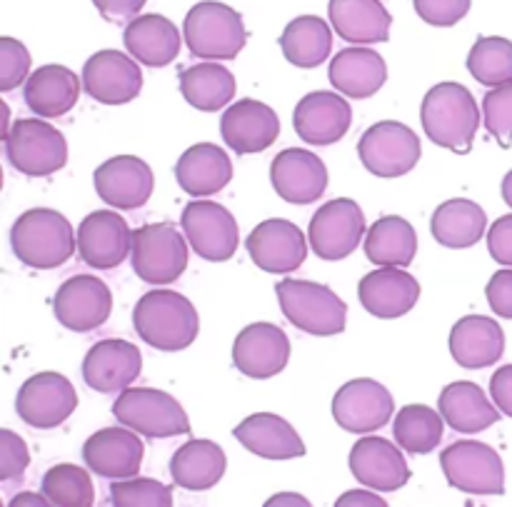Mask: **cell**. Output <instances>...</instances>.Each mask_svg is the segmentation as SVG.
<instances>
[{"label": "cell", "instance_id": "43", "mask_svg": "<svg viewBox=\"0 0 512 507\" xmlns=\"http://www.w3.org/2000/svg\"><path fill=\"white\" fill-rule=\"evenodd\" d=\"M468 70L478 83L488 88L512 83V40L500 35L478 38V43L470 48Z\"/></svg>", "mask_w": 512, "mask_h": 507}, {"label": "cell", "instance_id": "1", "mask_svg": "<svg viewBox=\"0 0 512 507\" xmlns=\"http://www.w3.org/2000/svg\"><path fill=\"white\" fill-rule=\"evenodd\" d=\"M135 333L150 348L178 353L190 348L200 333L195 305L175 290H150L133 310Z\"/></svg>", "mask_w": 512, "mask_h": 507}, {"label": "cell", "instance_id": "18", "mask_svg": "<svg viewBox=\"0 0 512 507\" xmlns=\"http://www.w3.org/2000/svg\"><path fill=\"white\" fill-rule=\"evenodd\" d=\"M133 250V230L125 218L113 210H95L80 220L78 255L95 270H113Z\"/></svg>", "mask_w": 512, "mask_h": 507}, {"label": "cell", "instance_id": "13", "mask_svg": "<svg viewBox=\"0 0 512 507\" xmlns=\"http://www.w3.org/2000/svg\"><path fill=\"white\" fill-rule=\"evenodd\" d=\"M365 238V215L360 205L350 198L330 200L320 205L310 220L308 240L320 260H345L358 250Z\"/></svg>", "mask_w": 512, "mask_h": 507}, {"label": "cell", "instance_id": "2", "mask_svg": "<svg viewBox=\"0 0 512 507\" xmlns=\"http://www.w3.org/2000/svg\"><path fill=\"white\" fill-rule=\"evenodd\" d=\"M420 120L435 145L453 153H470L480 128V108L465 85L440 83L425 93Z\"/></svg>", "mask_w": 512, "mask_h": 507}, {"label": "cell", "instance_id": "49", "mask_svg": "<svg viewBox=\"0 0 512 507\" xmlns=\"http://www.w3.org/2000/svg\"><path fill=\"white\" fill-rule=\"evenodd\" d=\"M485 295H488V303L495 315L512 320V268L498 270V273L490 278Z\"/></svg>", "mask_w": 512, "mask_h": 507}, {"label": "cell", "instance_id": "12", "mask_svg": "<svg viewBox=\"0 0 512 507\" xmlns=\"http://www.w3.org/2000/svg\"><path fill=\"white\" fill-rule=\"evenodd\" d=\"M78 408V393L65 375L38 373L18 390L15 410L20 420L35 430H53L63 425Z\"/></svg>", "mask_w": 512, "mask_h": 507}, {"label": "cell", "instance_id": "32", "mask_svg": "<svg viewBox=\"0 0 512 507\" xmlns=\"http://www.w3.org/2000/svg\"><path fill=\"white\" fill-rule=\"evenodd\" d=\"M440 415L445 418V423L455 430V433L463 435H475L483 433V430L493 428L500 420V408L493 405L485 395V390L478 383H468V380H460V383H450L440 390L438 398Z\"/></svg>", "mask_w": 512, "mask_h": 507}, {"label": "cell", "instance_id": "10", "mask_svg": "<svg viewBox=\"0 0 512 507\" xmlns=\"http://www.w3.org/2000/svg\"><path fill=\"white\" fill-rule=\"evenodd\" d=\"M360 163L378 178H400L418 165L423 148L413 128L398 120H380L370 125L358 143Z\"/></svg>", "mask_w": 512, "mask_h": 507}, {"label": "cell", "instance_id": "4", "mask_svg": "<svg viewBox=\"0 0 512 507\" xmlns=\"http://www.w3.org/2000/svg\"><path fill=\"white\" fill-rule=\"evenodd\" d=\"M183 40L200 60H233L245 48L243 15L218 0L193 5L183 20Z\"/></svg>", "mask_w": 512, "mask_h": 507}, {"label": "cell", "instance_id": "24", "mask_svg": "<svg viewBox=\"0 0 512 507\" xmlns=\"http://www.w3.org/2000/svg\"><path fill=\"white\" fill-rule=\"evenodd\" d=\"M270 180L283 200L293 205H310L328 190V168L310 150L288 148L273 158Z\"/></svg>", "mask_w": 512, "mask_h": 507}, {"label": "cell", "instance_id": "42", "mask_svg": "<svg viewBox=\"0 0 512 507\" xmlns=\"http://www.w3.org/2000/svg\"><path fill=\"white\" fill-rule=\"evenodd\" d=\"M40 493L55 507H90L95 505V488L88 470L80 465H53L40 480Z\"/></svg>", "mask_w": 512, "mask_h": 507}, {"label": "cell", "instance_id": "5", "mask_svg": "<svg viewBox=\"0 0 512 507\" xmlns=\"http://www.w3.org/2000/svg\"><path fill=\"white\" fill-rule=\"evenodd\" d=\"M285 320L315 338H330L345 330L348 305L328 288L313 280H280L275 285Z\"/></svg>", "mask_w": 512, "mask_h": 507}, {"label": "cell", "instance_id": "56", "mask_svg": "<svg viewBox=\"0 0 512 507\" xmlns=\"http://www.w3.org/2000/svg\"><path fill=\"white\" fill-rule=\"evenodd\" d=\"M503 200L512 208V170L503 178Z\"/></svg>", "mask_w": 512, "mask_h": 507}, {"label": "cell", "instance_id": "51", "mask_svg": "<svg viewBox=\"0 0 512 507\" xmlns=\"http://www.w3.org/2000/svg\"><path fill=\"white\" fill-rule=\"evenodd\" d=\"M148 0H93L95 8L100 10L105 20L110 23H123V20L138 18L140 10Z\"/></svg>", "mask_w": 512, "mask_h": 507}, {"label": "cell", "instance_id": "27", "mask_svg": "<svg viewBox=\"0 0 512 507\" xmlns=\"http://www.w3.org/2000/svg\"><path fill=\"white\" fill-rule=\"evenodd\" d=\"M360 305L380 320L408 315L420 300V283L403 268H378L358 285Z\"/></svg>", "mask_w": 512, "mask_h": 507}, {"label": "cell", "instance_id": "22", "mask_svg": "<svg viewBox=\"0 0 512 507\" xmlns=\"http://www.w3.org/2000/svg\"><path fill=\"white\" fill-rule=\"evenodd\" d=\"M290 360V340L278 325L253 323L233 343V365L253 380L275 378Z\"/></svg>", "mask_w": 512, "mask_h": 507}, {"label": "cell", "instance_id": "40", "mask_svg": "<svg viewBox=\"0 0 512 507\" xmlns=\"http://www.w3.org/2000/svg\"><path fill=\"white\" fill-rule=\"evenodd\" d=\"M280 50L285 60L298 68H318L333 50V33L318 15H300L285 25L280 35Z\"/></svg>", "mask_w": 512, "mask_h": 507}, {"label": "cell", "instance_id": "39", "mask_svg": "<svg viewBox=\"0 0 512 507\" xmlns=\"http://www.w3.org/2000/svg\"><path fill=\"white\" fill-rule=\"evenodd\" d=\"M180 93L193 108L215 113L235 98V78L225 65L205 60L180 73Z\"/></svg>", "mask_w": 512, "mask_h": 507}, {"label": "cell", "instance_id": "50", "mask_svg": "<svg viewBox=\"0 0 512 507\" xmlns=\"http://www.w3.org/2000/svg\"><path fill=\"white\" fill-rule=\"evenodd\" d=\"M488 250L493 260L512 268V215L495 220L488 233Z\"/></svg>", "mask_w": 512, "mask_h": 507}, {"label": "cell", "instance_id": "11", "mask_svg": "<svg viewBox=\"0 0 512 507\" xmlns=\"http://www.w3.org/2000/svg\"><path fill=\"white\" fill-rule=\"evenodd\" d=\"M183 233L190 248L208 263H225L240 245L238 223L233 213L213 200H190L183 210Z\"/></svg>", "mask_w": 512, "mask_h": 507}, {"label": "cell", "instance_id": "35", "mask_svg": "<svg viewBox=\"0 0 512 507\" xmlns=\"http://www.w3.org/2000/svg\"><path fill=\"white\" fill-rule=\"evenodd\" d=\"M330 23L335 33L355 45L385 43L393 18L380 0H330Z\"/></svg>", "mask_w": 512, "mask_h": 507}, {"label": "cell", "instance_id": "45", "mask_svg": "<svg viewBox=\"0 0 512 507\" xmlns=\"http://www.w3.org/2000/svg\"><path fill=\"white\" fill-rule=\"evenodd\" d=\"M483 125L503 148L512 145V83L498 85L483 98Z\"/></svg>", "mask_w": 512, "mask_h": 507}, {"label": "cell", "instance_id": "52", "mask_svg": "<svg viewBox=\"0 0 512 507\" xmlns=\"http://www.w3.org/2000/svg\"><path fill=\"white\" fill-rule=\"evenodd\" d=\"M490 395H493V403L498 405L500 413L512 418V365H503L500 370H495V375L490 378Z\"/></svg>", "mask_w": 512, "mask_h": 507}, {"label": "cell", "instance_id": "34", "mask_svg": "<svg viewBox=\"0 0 512 507\" xmlns=\"http://www.w3.org/2000/svg\"><path fill=\"white\" fill-rule=\"evenodd\" d=\"M330 83L353 100L373 98L388 80V65L373 48H345L330 60Z\"/></svg>", "mask_w": 512, "mask_h": 507}, {"label": "cell", "instance_id": "7", "mask_svg": "<svg viewBox=\"0 0 512 507\" xmlns=\"http://www.w3.org/2000/svg\"><path fill=\"white\" fill-rule=\"evenodd\" d=\"M5 158L28 178H48L68 163V143L45 120L20 118L5 135Z\"/></svg>", "mask_w": 512, "mask_h": 507}, {"label": "cell", "instance_id": "8", "mask_svg": "<svg viewBox=\"0 0 512 507\" xmlns=\"http://www.w3.org/2000/svg\"><path fill=\"white\" fill-rule=\"evenodd\" d=\"M133 270L143 283H175L188 268V238L173 223H148L133 230Z\"/></svg>", "mask_w": 512, "mask_h": 507}, {"label": "cell", "instance_id": "17", "mask_svg": "<svg viewBox=\"0 0 512 507\" xmlns=\"http://www.w3.org/2000/svg\"><path fill=\"white\" fill-rule=\"evenodd\" d=\"M250 260L265 273H293L308 258V240L303 230L283 218L263 220L245 240Z\"/></svg>", "mask_w": 512, "mask_h": 507}, {"label": "cell", "instance_id": "15", "mask_svg": "<svg viewBox=\"0 0 512 507\" xmlns=\"http://www.w3.org/2000/svg\"><path fill=\"white\" fill-rule=\"evenodd\" d=\"M53 310L63 328L73 333H93L110 318L113 295L95 275H73L55 293Z\"/></svg>", "mask_w": 512, "mask_h": 507}, {"label": "cell", "instance_id": "47", "mask_svg": "<svg viewBox=\"0 0 512 507\" xmlns=\"http://www.w3.org/2000/svg\"><path fill=\"white\" fill-rule=\"evenodd\" d=\"M473 0H413L420 20L438 28H450L468 15Z\"/></svg>", "mask_w": 512, "mask_h": 507}, {"label": "cell", "instance_id": "26", "mask_svg": "<svg viewBox=\"0 0 512 507\" xmlns=\"http://www.w3.org/2000/svg\"><path fill=\"white\" fill-rule=\"evenodd\" d=\"M350 470H353L355 480L380 490V493H395L410 480L408 460L400 453V445L385 438H375V435L353 445Z\"/></svg>", "mask_w": 512, "mask_h": 507}, {"label": "cell", "instance_id": "19", "mask_svg": "<svg viewBox=\"0 0 512 507\" xmlns=\"http://www.w3.org/2000/svg\"><path fill=\"white\" fill-rule=\"evenodd\" d=\"M143 373V355L128 340L108 338L95 343L83 360V380L103 395L123 393Z\"/></svg>", "mask_w": 512, "mask_h": 507}, {"label": "cell", "instance_id": "53", "mask_svg": "<svg viewBox=\"0 0 512 507\" xmlns=\"http://www.w3.org/2000/svg\"><path fill=\"white\" fill-rule=\"evenodd\" d=\"M353 505H373V507H388L380 495L373 493H363V490H350V493L340 495V500L335 503V507H353Z\"/></svg>", "mask_w": 512, "mask_h": 507}, {"label": "cell", "instance_id": "38", "mask_svg": "<svg viewBox=\"0 0 512 507\" xmlns=\"http://www.w3.org/2000/svg\"><path fill=\"white\" fill-rule=\"evenodd\" d=\"M430 228H433V238L440 245H445V248H473L485 235L488 218H485V210L478 203H473V200L453 198L445 200L435 210Z\"/></svg>", "mask_w": 512, "mask_h": 507}, {"label": "cell", "instance_id": "28", "mask_svg": "<svg viewBox=\"0 0 512 507\" xmlns=\"http://www.w3.org/2000/svg\"><path fill=\"white\" fill-rule=\"evenodd\" d=\"M450 353L458 365L468 370L490 368L505 353V333L498 320L485 315L460 318L450 330Z\"/></svg>", "mask_w": 512, "mask_h": 507}, {"label": "cell", "instance_id": "23", "mask_svg": "<svg viewBox=\"0 0 512 507\" xmlns=\"http://www.w3.org/2000/svg\"><path fill=\"white\" fill-rule=\"evenodd\" d=\"M93 183L100 200L118 210L143 208L155 188L150 165L135 155H115V158L105 160L95 170Z\"/></svg>", "mask_w": 512, "mask_h": 507}, {"label": "cell", "instance_id": "30", "mask_svg": "<svg viewBox=\"0 0 512 507\" xmlns=\"http://www.w3.org/2000/svg\"><path fill=\"white\" fill-rule=\"evenodd\" d=\"M235 440L263 460L303 458L305 443L298 430L273 413H255L233 430Z\"/></svg>", "mask_w": 512, "mask_h": 507}, {"label": "cell", "instance_id": "29", "mask_svg": "<svg viewBox=\"0 0 512 507\" xmlns=\"http://www.w3.org/2000/svg\"><path fill=\"white\" fill-rule=\"evenodd\" d=\"M175 180L193 198H210L233 180V163L220 145H190L175 163Z\"/></svg>", "mask_w": 512, "mask_h": 507}, {"label": "cell", "instance_id": "33", "mask_svg": "<svg viewBox=\"0 0 512 507\" xmlns=\"http://www.w3.org/2000/svg\"><path fill=\"white\" fill-rule=\"evenodd\" d=\"M123 43L135 60L150 65V68H163L178 58L183 40H180V30L175 28L173 20L158 13H148L138 15L125 25Z\"/></svg>", "mask_w": 512, "mask_h": 507}, {"label": "cell", "instance_id": "31", "mask_svg": "<svg viewBox=\"0 0 512 507\" xmlns=\"http://www.w3.org/2000/svg\"><path fill=\"white\" fill-rule=\"evenodd\" d=\"M83 78L65 65H40L25 80L23 100L38 118H60L78 103Z\"/></svg>", "mask_w": 512, "mask_h": 507}, {"label": "cell", "instance_id": "14", "mask_svg": "<svg viewBox=\"0 0 512 507\" xmlns=\"http://www.w3.org/2000/svg\"><path fill=\"white\" fill-rule=\"evenodd\" d=\"M395 400L378 380L358 378L345 383L333 398V418L343 430L355 435L375 433L390 423Z\"/></svg>", "mask_w": 512, "mask_h": 507}, {"label": "cell", "instance_id": "21", "mask_svg": "<svg viewBox=\"0 0 512 507\" xmlns=\"http://www.w3.org/2000/svg\"><path fill=\"white\" fill-rule=\"evenodd\" d=\"M220 135L225 145L238 155L263 153L278 140L280 118L270 105L260 100H235L220 118Z\"/></svg>", "mask_w": 512, "mask_h": 507}, {"label": "cell", "instance_id": "6", "mask_svg": "<svg viewBox=\"0 0 512 507\" xmlns=\"http://www.w3.org/2000/svg\"><path fill=\"white\" fill-rule=\"evenodd\" d=\"M120 425L150 440L190 433V420L173 395L155 388H125L113 403Z\"/></svg>", "mask_w": 512, "mask_h": 507}, {"label": "cell", "instance_id": "55", "mask_svg": "<svg viewBox=\"0 0 512 507\" xmlns=\"http://www.w3.org/2000/svg\"><path fill=\"white\" fill-rule=\"evenodd\" d=\"M265 505H268V507H275V505H303V507H308L310 503L303 498V495L280 493V495H275V498H270Z\"/></svg>", "mask_w": 512, "mask_h": 507}, {"label": "cell", "instance_id": "3", "mask_svg": "<svg viewBox=\"0 0 512 507\" xmlns=\"http://www.w3.org/2000/svg\"><path fill=\"white\" fill-rule=\"evenodd\" d=\"M10 248L28 268L53 270L73 258L78 235L63 213L53 208L25 210L10 228Z\"/></svg>", "mask_w": 512, "mask_h": 507}, {"label": "cell", "instance_id": "46", "mask_svg": "<svg viewBox=\"0 0 512 507\" xmlns=\"http://www.w3.org/2000/svg\"><path fill=\"white\" fill-rule=\"evenodd\" d=\"M30 53L20 40L0 38V90L10 93L28 80Z\"/></svg>", "mask_w": 512, "mask_h": 507}, {"label": "cell", "instance_id": "36", "mask_svg": "<svg viewBox=\"0 0 512 507\" xmlns=\"http://www.w3.org/2000/svg\"><path fill=\"white\" fill-rule=\"evenodd\" d=\"M225 460L223 448L213 440H188L175 450L173 460H170V475L173 483L180 485L190 493H200V490H210L223 480L225 475Z\"/></svg>", "mask_w": 512, "mask_h": 507}, {"label": "cell", "instance_id": "54", "mask_svg": "<svg viewBox=\"0 0 512 507\" xmlns=\"http://www.w3.org/2000/svg\"><path fill=\"white\" fill-rule=\"evenodd\" d=\"M20 505H35V507H45L50 505L45 495H35V493H20L15 495V500H10V507H20Z\"/></svg>", "mask_w": 512, "mask_h": 507}, {"label": "cell", "instance_id": "41", "mask_svg": "<svg viewBox=\"0 0 512 507\" xmlns=\"http://www.w3.org/2000/svg\"><path fill=\"white\" fill-rule=\"evenodd\" d=\"M445 418L428 405H405L395 418L393 433L400 448L410 455H428L443 440Z\"/></svg>", "mask_w": 512, "mask_h": 507}, {"label": "cell", "instance_id": "37", "mask_svg": "<svg viewBox=\"0 0 512 507\" xmlns=\"http://www.w3.org/2000/svg\"><path fill=\"white\" fill-rule=\"evenodd\" d=\"M418 253L415 228L400 215H385L365 238V255L378 268H408Z\"/></svg>", "mask_w": 512, "mask_h": 507}, {"label": "cell", "instance_id": "44", "mask_svg": "<svg viewBox=\"0 0 512 507\" xmlns=\"http://www.w3.org/2000/svg\"><path fill=\"white\" fill-rule=\"evenodd\" d=\"M110 505L115 507H170L173 490L153 478H125L110 485Z\"/></svg>", "mask_w": 512, "mask_h": 507}, {"label": "cell", "instance_id": "25", "mask_svg": "<svg viewBox=\"0 0 512 507\" xmlns=\"http://www.w3.org/2000/svg\"><path fill=\"white\" fill-rule=\"evenodd\" d=\"M350 123H353V108L340 93L315 90L295 105V133L310 145L338 143L350 130Z\"/></svg>", "mask_w": 512, "mask_h": 507}, {"label": "cell", "instance_id": "9", "mask_svg": "<svg viewBox=\"0 0 512 507\" xmlns=\"http://www.w3.org/2000/svg\"><path fill=\"white\" fill-rule=\"evenodd\" d=\"M440 468L450 488L468 495H503L505 465L498 450L478 440H460L440 453Z\"/></svg>", "mask_w": 512, "mask_h": 507}, {"label": "cell", "instance_id": "20", "mask_svg": "<svg viewBox=\"0 0 512 507\" xmlns=\"http://www.w3.org/2000/svg\"><path fill=\"white\" fill-rule=\"evenodd\" d=\"M145 458V445L138 433L125 425H113L90 435L83 445V460L95 475L105 480L135 478Z\"/></svg>", "mask_w": 512, "mask_h": 507}, {"label": "cell", "instance_id": "48", "mask_svg": "<svg viewBox=\"0 0 512 507\" xmlns=\"http://www.w3.org/2000/svg\"><path fill=\"white\" fill-rule=\"evenodd\" d=\"M28 445L13 430H0V480H15L28 470Z\"/></svg>", "mask_w": 512, "mask_h": 507}, {"label": "cell", "instance_id": "16", "mask_svg": "<svg viewBox=\"0 0 512 507\" xmlns=\"http://www.w3.org/2000/svg\"><path fill=\"white\" fill-rule=\"evenodd\" d=\"M83 90L103 105H125L143 90V73L130 55L100 50L85 60Z\"/></svg>", "mask_w": 512, "mask_h": 507}]
</instances>
